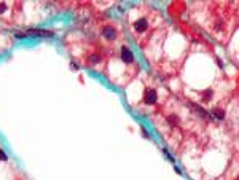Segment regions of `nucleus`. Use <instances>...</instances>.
<instances>
[{"label":"nucleus","instance_id":"obj_1","mask_svg":"<svg viewBox=\"0 0 239 180\" xmlns=\"http://www.w3.org/2000/svg\"><path fill=\"white\" fill-rule=\"evenodd\" d=\"M156 91L155 89H147L145 92H144V102L147 104V105H152V104H155L156 102Z\"/></svg>","mask_w":239,"mask_h":180},{"label":"nucleus","instance_id":"obj_2","mask_svg":"<svg viewBox=\"0 0 239 180\" xmlns=\"http://www.w3.org/2000/svg\"><path fill=\"white\" fill-rule=\"evenodd\" d=\"M121 59L126 62V64H132L134 62V54L129 48H126V46H123L121 48Z\"/></svg>","mask_w":239,"mask_h":180},{"label":"nucleus","instance_id":"obj_3","mask_svg":"<svg viewBox=\"0 0 239 180\" xmlns=\"http://www.w3.org/2000/svg\"><path fill=\"white\" fill-rule=\"evenodd\" d=\"M134 29L137 32H145L147 29H148V21L145 19V18H140V19H137L134 22Z\"/></svg>","mask_w":239,"mask_h":180},{"label":"nucleus","instance_id":"obj_4","mask_svg":"<svg viewBox=\"0 0 239 180\" xmlns=\"http://www.w3.org/2000/svg\"><path fill=\"white\" fill-rule=\"evenodd\" d=\"M102 34L107 40H113L115 37H116V31L113 29V27H110V26H105L104 29H102Z\"/></svg>","mask_w":239,"mask_h":180},{"label":"nucleus","instance_id":"obj_5","mask_svg":"<svg viewBox=\"0 0 239 180\" xmlns=\"http://www.w3.org/2000/svg\"><path fill=\"white\" fill-rule=\"evenodd\" d=\"M212 96H214V92L210 91V89H207V91H203V92H201V97H203V100H204V102H209Z\"/></svg>","mask_w":239,"mask_h":180},{"label":"nucleus","instance_id":"obj_6","mask_svg":"<svg viewBox=\"0 0 239 180\" xmlns=\"http://www.w3.org/2000/svg\"><path fill=\"white\" fill-rule=\"evenodd\" d=\"M212 113H214V115H215L218 120H223V118H225V112H223L222 108H214Z\"/></svg>","mask_w":239,"mask_h":180},{"label":"nucleus","instance_id":"obj_7","mask_svg":"<svg viewBox=\"0 0 239 180\" xmlns=\"http://www.w3.org/2000/svg\"><path fill=\"white\" fill-rule=\"evenodd\" d=\"M168 123L171 126H176L177 123H179V120H177V117H174V115H171V117H168Z\"/></svg>","mask_w":239,"mask_h":180},{"label":"nucleus","instance_id":"obj_8","mask_svg":"<svg viewBox=\"0 0 239 180\" xmlns=\"http://www.w3.org/2000/svg\"><path fill=\"white\" fill-rule=\"evenodd\" d=\"M99 61H100V56H99V54H93V56L89 58V62H91V64H96V62H99Z\"/></svg>","mask_w":239,"mask_h":180},{"label":"nucleus","instance_id":"obj_9","mask_svg":"<svg viewBox=\"0 0 239 180\" xmlns=\"http://www.w3.org/2000/svg\"><path fill=\"white\" fill-rule=\"evenodd\" d=\"M0 159H2V161H6V155H5L3 150H0Z\"/></svg>","mask_w":239,"mask_h":180},{"label":"nucleus","instance_id":"obj_10","mask_svg":"<svg viewBox=\"0 0 239 180\" xmlns=\"http://www.w3.org/2000/svg\"><path fill=\"white\" fill-rule=\"evenodd\" d=\"M5 10H6V5L5 3H0V13H3Z\"/></svg>","mask_w":239,"mask_h":180}]
</instances>
